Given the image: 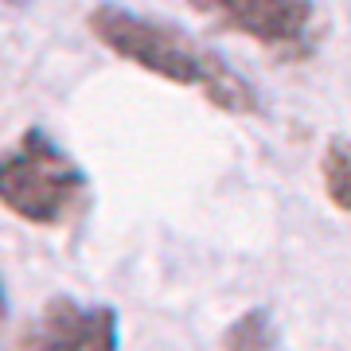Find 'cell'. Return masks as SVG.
I'll return each mask as SVG.
<instances>
[{"label": "cell", "instance_id": "1", "mask_svg": "<svg viewBox=\"0 0 351 351\" xmlns=\"http://www.w3.org/2000/svg\"><path fill=\"white\" fill-rule=\"evenodd\" d=\"M90 36L117 59L149 71V75L195 90L223 113H258V90L226 63L219 51L184 32L180 24L152 20L125 4H98L86 16Z\"/></svg>", "mask_w": 351, "mask_h": 351}, {"label": "cell", "instance_id": "2", "mask_svg": "<svg viewBox=\"0 0 351 351\" xmlns=\"http://www.w3.org/2000/svg\"><path fill=\"white\" fill-rule=\"evenodd\" d=\"M82 195H86V172L39 125L24 129L12 149H4L0 203L16 219L32 226H59L78 211Z\"/></svg>", "mask_w": 351, "mask_h": 351}, {"label": "cell", "instance_id": "3", "mask_svg": "<svg viewBox=\"0 0 351 351\" xmlns=\"http://www.w3.org/2000/svg\"><path fill=\"white\" fill-rule=\"evenodd\" d=\"M191 12L219 32L242 36L285 63H304L324 43L316 0H188Z\"/></svg>", "mask_w": 351, "mask_h": 351}, {"label": "cell", "instance_id": "4", "mask_svg": "<svg viewBox=\"0 0 351 351\" xmlns=\"http://www.w3.org/2000/svg\"><path fill=\"white\" fill-rule=\"evenodd\" d=\"M16 351H121L117 308L51 297L16 336Z\"/></svg>", "mask_w": 351, "mask_h": 351}, {"label": "cell", "instance_id": "5", "mask_svg": "<svg viewBox=\"0 0 351 351\" xmlns=\"http://www.w3.org/2000/svg\"><path fill=\"white\" fill-rule=\"evenodd\" d=\"M320 184L324 195L336 211L351 215V141L348 137H332L324 145L320 156Z\"/></svg>", "mask_w": 351, "mask_h": 351}, {"label": "cell", "instance_id": "6", "mask_svg": "<svg viewBox=\"0 0 351 351\" xmlns=\"http://www.w3.org/2000/svg\"><path fill=\"white\" fill-rule=\"evenodd\" d=\"M274 348H277V324L269 308H246L223 332V351H274Z\"/></svg>", "mask_w": 351, "mask_h": 351}, {"label": "cell", "instance_id": "7", "mask_svg": "<svg viewBox=\"0 0 351 351\" xmlns=\"http://www.w3.org/2000/svg\"><path fill=\"white\" fill-rule=\"evenodd\" d=\"M12 4H24V0H12Z\"/></svg>", "mask_w": 351, "mask_h": 351}]
</instances>
